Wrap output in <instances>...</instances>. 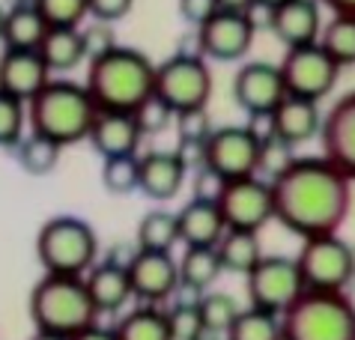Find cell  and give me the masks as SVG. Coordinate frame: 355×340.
Here are the masks:
<instances>
[{
    "label": "cell",
    "mask_w": 355,
    "mask_h": 340,
    "mask_svg": "<svg viewBox=\"0 0 355 340\" xmlns=\"http://www.w3.org/2000/svg\"><path fill=\"white\" fill-rule=\"evenodd\" d=\"M349 182L352 179L325 155L295 158L290 167L269 179L275 221L302 239L338 233L352 203Z\"/></svg>",
    "instance_id": "cell-1"
},
{
    "label": "cell",
    "mask_w": 355,
    "mask_h": 340,
    "mask_svg": "<svg viewBox=\"0 0 355 340\" xmlns=\"http://www.w3.org/2000/svg\"><path fill=\"white\" fill-rule=\"evenodd\" d=\"M155 63L137 48L114 45L111 51L90 60L87 93L98 111H137L153 96Z\"/></svg>",
    "instance_id": "cell-2"
},
{
    "label": "cell",
    "mask_w": 355,
    "mask_h": 340,
    "mask_svg": "<svg viewBox=\"0 0 355 340\" xmlns=\"http://www.w3.org/2000/svg\"><path fill=\"white\" fill-rule=\"evenodd\" d=\"M98 114L93 96L84 84L75 81H51L27 102V123L31 132L45 135L60 146H75L87 141L90 126Z\"/></svg>",
    "instance_id": "cell-3"
},
{
    "label": "cell",
    "mask_w": 355,
    "mask_h": 340,
    "mask_svg": "<svg viewBox=\"0 0 355 340\" xmlns=\"http://www.w3.org/2000/svg\"><path fill=\"white\" fill-rule=\"evenodd\" d=\"M278 316L281 340H355V305L343 289H302Z\"/></svg>",
    "instance_id": "cell-4"
},
{
    "label": "cell",
    "mask_w": 355,
    "mask_h": 340,
    "mask_svg": "<svg viewBox=\"0 0 355 340\" xmlns=\"http://www.w3.org/2000/svg\"><path fill=\"white\" fill-rule=\"evenodd\" d=\"M31 319L42 332H54L72 337L75 332L93 325L98 311L87 293L84 275H51L45 272L42 281L31 289Z\"/></svg>",
    "instance_id": "cell-5"
},
{
    "label": "cell",
    "mask_w": 355,
    "mask_h": 340,
    "mask_svg": "<svg viewBox=\"0 0 355 340\" xmlns=\"http://www.w3.org/2000/svg\"><path fill=\"white\" fill-rule=\"evenodd\" d=\"M98 257L96 230L75 215H57L39 227L36 260L51 275H84Z\"/></svg>",
    "instance_id": "cell-6"
},
{
    "label": "cell",
    "mask_w": 355,
    "mask_h": 340,
    "mask_svg": "<svg viewBox=\"0 0 355 340\" xmlns=\"http://www.w3.org/2000/svg\"><path fill=\"white\" fill-rule=\"evenodd\" d=\"M153 93L173 114L206 108L212 99V72L203 54H173L162 66H155Z\"/></svg>",
    "instance_id": "cell-7"
},
{
    "label": "cell",
    "mask_w": 355,
    "mask_h": 340,
    "mask_svg": "<svg viewBox=\"0 0 355 340\" xmlns=\"http://www.w3.org/2000/svg\"><path fill=\"white\" fill-rule=\"evenodd\" d=\"M304 289H347L355 278V251L338 233L302 239L295 254Z\"/></svg>",
    "instance_id": "cell-8"
},
{
    "label": "cell",
    "mask_w": 355,
    "mask_h": 340,
    "mask_svg": "<svg viewBox=\"0 0 355 340\" xmlns=\"http://www.w3.org/2000/svg\"><path fill=\"white\" fill-rule=\"evenodd\" d=\"M278 69H281L284 87H287L290 96L313 99V102L329 96L340 75V66L322 51L320 42L287 48Z\"/></svg>",
    "instance_id": "cell-9"
},
{
    "label": "cell",
    "mask_w": 355,
    "mask_h": 340,
    "mask_svg": "<svg viewBox=\"0 0 355 340\" xmlns=\"http://www.w3.org/2000/svg\"><path fill=\"white\" fill-rule=\"evenodd\" d=\"M248 298L254 307L281 314L293 305V298L304 289L302 272L295 266V257H260L248 272Z\"/></svg>",
    "instance_id": "cell-10"
},
{
    "label": "cell",
    "mask_w": 355,
    "mask_h": 340,
    "mask_svg": "<svg viewBox=\"0 0 355 340\" xmlns=\"http://www.w3.org/2000/svg\"><path fill=\"white\" fill-rule=\"evenodd\" d=\"M263 132L254 126H224L212 128L206 137V164L218 170L224 179L254 176L260 167Z\"/></svg>",
    "instance_id": "cell-11"
},
{
    "label": "cell",
    "mask_w": 355,
    "mask_h": 340,
    "mask_svg": "<svg viewBox=\"0 0 355 340\" xmlns=\"http://www.w3.org/2000/svg\"><path fill=\"white\" fill-rule=\"evenodd\" d=\"M218 209H221L224 224L230 230H251V233H260V230L275 218L269 179H260V173L227 179L224 192L218 197Z\"/></svg>",
    "instance_id": "cell-12"
},
{
    "label": "cell",
    "mask_w": 355,
    "mask_h": 340,
    "mask_svg": "<svg viewBox=\"0 0 355 340\" xmlns=\"http://www.w3.org/2000/svg\"><path fill=\"white\" fill-rule=\"evenodd\" d=\"M254 36H257V24H254L251 12H233V9H215L203 24H197V48L203 57L221 60H242L251 51Z\"/></svg>",
    "instance_id": "cell-13"
},
{
    "label": "cell",
    "mask_w": 355,
    "mask_h": 340,
    "mask_svg": "<svg viewBox=\"0 0 355 340\" xmlns=\"http://www.w3.org/2000/svg\"><path fill=\"white\" fill-rule=\"evenodd\" d=\"M287 96L281 69L266 60L245 63L233 78V99L251 119H266Z\"/></svg>",
    "instance_id": "cell-14"
},
{
    "label": "cell",
    "mask_w": 355,
    "mask_h": 340,
    "mask_svg": "<svg viewBox=\"0 0 355 340\" xmlns=\"http://www.w3.org/2000/svg\"><path fill=\"white\" fill-rule=\"evenodd\" d=\"M125 272H129L132 296L144 298L150 305L171 298L180 287V263L171 257V251H141L137 248Z\"/></svg>",
    "instance_id": "cell-15"
},
{
    "label": "cell",
    "mask_w": 355,
    "mask_h": 340,
    "mask_svg": "<svg viewBox=\"0 0 355 340\" xmlns=\"http://www.w3.org/2000/svg\"><path fill=\"white\" fill-rule=\"evenodd\" d=\"M320 141L322 155L349 179H355V90L340 96L322 117Z\"/></svg>",
    "instance_id": "cell-16"
},
{
    "label": "cell",
    "mask_w": 355,
    "mask_h": 340,
    "mask_svg": "<svg viewBox=\"0 0 355 340\" xmlns=\"http://www.w3.org/2000/svg\"><path fill=\"white\" fill-rule=\"evenodd\" d=\"M269 30L287 48L311 45L322 30V3L320 0H284L269 9Z\"/></svg>",
    "instance_id": "cell-17"
},
{
    "label": "cell",
    "mask_w": 355,
    "mask_h": 340,
    "mask_svg": "<svg viewBox=\"0 0 355 340\" xmlns=\"http://www.w3.org/2000/svg\"><path fill=\"white\" fill-rule=\"evenodd\" d=\"M45 60L39 57L36 48H3L0 54V90L27 105L31 99L48 84Z\"/></svg>",
    "instance_id": "cell-18"
},
{
    "label": "cell",
    "mask_w": 355,
    "mask_h": 340,
    "mask_svg": "<svg viewBox=\"0 0 355 340\" xmlns=\"http://www.w3.org/2000/svg\"><path fill=\"white\" fill-rule=\"evenodd\" d=\"M269 123V132L266 135H275L281 141H287L290 146H299V144H308L320 135V126H322V111L313 99H302V96H284L278 108L266 117Z\"/></svg>",
    "instance_id": "cell-19"
},
{
    "label": "cell",
    "mask_w": 355,
    "mask_h": 340,
    "mask_svg": "<svg viewBox=\"0 0 355 340\" xmlns=\"http://www.w3.org/2000/svg\"><path fill=\"white\" fill-rule=\"evenodd\" d=\"M87 141L102 158L107 155H132L144 141V132L137 126L132 111H98Z\"/></svg>",
    "instance_id": "cell-20"
},
{
    "label": "cell",
    "mask_w": 355,
    "mask_h": 340,
    "mask_svg": "<svg viewBox=\"0 0 355 340\" xmlns=\"http://www.w3.org/2000/svg\"><path fill=\"white\" fill-rule=\"evenodd\" d=\"M189 179L182 158L176 153H146L137 155V188L150 197L167 203L182 192V182Z\"/></svg>",
    "instance_id": "cell-21"
},
{
    "label": "cell",
    "mask_w": 355,
    "mask_h": 340,
    "mask_svg": "<svg viewBox=\"0 0 355 340\" xmlns=\"http://www.w3.org/2000/svg\"><path fill=\"white\" fill-rule=\"evenodd\" d=\"M84 284L87 293H90L93 305L98 314H116L129 305L132 296V284H129V272L125 266L114 263V260H105V263H93L84 272Z\"/></svg>",
    "instance_id": "cell-22"
},
{
    "label": "cell",
    "mask_w": 355,
    "mask_h": 340,
    "mask_svg": "<svg viewBox=\"0 0 355 340\" xmlns=\"http://www.w3.org/2000/svg\"><path fill=\"white\" fill-rule=\"evenodd\" d=\"M176 227H180V242L185 245H218L227 230L218 203H206V200L194 197L176 212Z\"/></svg>",
    "instance_id": "cell-23"
},
{
    "label": "cell",
    "mask_w": 355,
    "mask_h": 340,
    "mask_svg": "<svg viewBox=\"0 0 355 340\" xmlns=\"http://www.w3.org/2000/svg\"><path fill=\"white\" fill-rule=\"evenodd\" d=\"M36 51L45 60L48 72H72L87 60L81 27H48Z\"/></svg>",
    "instance_id": "cell-24"
},
{
    "label": "cell",
    "mask_w": 355,
    "mask_h": 340,
    "mask_svg": "<svg viewBox=\"0 0 355 340\" xmlns=\"http://www.w3.org/2000/svg\"><path fill=\"white\" fill-rule=\"evenodd\" d=\"M221 275H224V266H221V257L215 251V245H185V254L180 260V284L182 287L206 293Z\"/></svg>",
    "instance_id": "cell-25"
},
{
    "label": "cell",
    "mask_w": 355,
    "mask_h": 340,
    "mask_svg": "<svg viewBox=\"0 0 355 340\" xmlns=\"http://www.w3.org/2000/svg\"><path fill=\"white\" fill-rule=\"evenodd\" d=\"M45 18L39 15L33 3H15L6 9V24H3V42L6 48H39L45 36Z\"/></svg>",
    "instance_id": "cell-26"
},
{
    "label": "cell",
    "mask_w": 355,
    "mask_h": 340,
    "mask_svg": "<svg viewBox=\"0 0 355 340\" xmlns=\"http://www.w3.org/2000/svg\"><path fill=\"white\" fill-rule=\"evenodd\" d=\"M215 251L221 257L224 272H233V275H245L263 257L257 233H251V230H230V227L224 230V236L218 239Z\"/></svg>",
    "instance_id": "cell-27"
},
{
    "label": "cell",
    "mask_w": 355,
    "mask_h": 340,
    "mask_svg": "<svg viewBox=\"0 0 355 340\" xmlns=\"http://www.w3.org/2000/svg\"><path fill=\"white\" fill-rule=\"evenodd\" d=\"M114 334H116V340H173L171 325H167V314L153 305L125 314L120 323H116Z\"/></svg>",
    "instance_id": "cell-28"
},
{
    "label": "cell",
    "mask_w": 355,
    "mask_h": 340,
    "mask_svg": "<svg viewBox=\"0 0 355 340\" xmlns=\"http://www.w3.org/2000/svg\"><path fill=\"white\" fill-rule=\"evenodd\" d=\"M317 42L340 69L355 66V15H331L322 24Z\"/></svg>",
    "instance_id": "cell-29"
},
{
    "label": "cell",
    "mask_w": 355,
    "mask_h": 340,
    "mask_svg": "<svg viewBox=\"0 0 355 340\" xmlns=\"http://www.w3.org/2000/svg\"><path fill=\"white\" fill-rule=\"evenodd\" d=\"M180 242V227H176V212L167 209H153L137 224V248L141 251H171Z\"/></svg>",
    "instance_id": "cell-30"
},
{
    "label": "cell",
    "mask_w": 355,
    "mask_h": 340,
    "mask_svg": "<svg viewBox=\"0 0 355 340\" xmlns=\"http://www.w3.org/2000/svg\"><path fill=\"white\" fill-rule=\"evenodd\" d=\"M227 340H281V316L263 307H248L239 311L227 328Z\"/></svg>",
    "instance_id": "cell-31"
},
{
    "label": "cell",
    "mask_w": 355,
    "mask_h": 340,
    "mask_svg": "<svg viewBox=\"0 0 355 340\" xmlns=\"http://www.w3.org/2000/svg\"><path fill=\"white\" fill-rule=\"evenodd\" d=\"M15 158H18V164H21L31 176H45V173H51V170L57 167V162H60V144H54V141H48L45 135H31V137H24L21 135V141H18L15 146Z\"/></svg>",
    "instance_id": "cell-32"
},
{
    "label": "cell",
    "mask_w": 355,
    "mask_h": 340,
    "mask_svg": "<svg viewBox=\"0 0 355 340\" xmlns=\"http://www.w3.org/2000/svg\"><path fill=\"white\" fill-rule=\"evenodd\" d=\"M102 185L111 194H132L137 188V153L102 158Z\"/></svg>",
    "instance_id": "cell-33"
},
{
    "label": "cell",
    "mask_w": 355,
    "mask_h": 340,
    "mask_svg": "<svg viewBox=\"0 0 355 340\" xmlns=\"http://www.w3.org/2000/svg\"><path fill=\"white\" fill-rule=\"evenodd\" d=\"M197 307H200L206 334H224L227 328H230V323L236 319V314H239L236 298H230L227 293H203Z\"/></svg>",
    "instance_id": "cell-34"
},
{
    "label": "cell",
    "mask_w": 355,
    "mask_h": 340,
    "mask_svg": "<svg viewBox=\"0 0 355 340\" xmlns=\"http://www.w3.org/2000/svg\"><path fill=\"white\" fill-rule=\"evenodd\" d=\"M197 302H200V298H180V302L167 311V325H171L173 340H200L206 334Z\"/></svg>",
    "instance_id": "cell-35"
},
{
    "label": "cell",
    "mask_w": 355,
    "mask_h": 340,
    "mask_svg": "<svg viewBox=\"0 0 355 340\" xmlns=\"http://www.w3.org/2000/svg\"><path fill=\"white\" fill-rule=\"evenodd\" d=\"M27 126V105L21 99L9 96L0 90V146L12 149L24 135Z\"/></svg>",
    "instance_id": "cell-36"
},
{
    "label": "cell",
    "mask_w": 355,
    "mask_h": 340,
    "mask_svg": "<svg viewBox=\"0 0 355 340\" xmlns=\"http://www.w3.org/2000/svg\"><path fill=\"white\" fill-rule=\"evenodd\" d=\"M48 27H81L87 18V0H31Z\"/></svg>",
    "instance_id": "cell-37"
},
{
    "label": "cell",
    "mask_w": 355,
    "mask_h": 340,
    "mask_svg": "<svg viewBox=\"0 0 355 340\" xmlns=\"http://www.w3.org/2000/svg\"><path fill=\"white\" fill-rule=\"evenodd\" d=\"M293 162H295V155H293V146L287 141H281V137H275V135H263L257 173H266L272 179V176H278L284 167H290Z\"/></svg>",
    "instance_id": "cell-38"
},
{
    "label": "cell",
    "mask_w": 355,
    "mask_h": 340,
    "mask_svg": "<svg viewBox=\"0 0 355 340\" xmlns=\"http://www.w3.org/2000/svg\"><path fill=\"white\" fill-rule=\"evenodd\" d=\"M173 117H176V114H173L171 108H167L155 93L135 111V119H137V126H141L144 135H162L164 128L173 123Z\"/></svg>",
    "instance_id": "cell-39"
},
{
    "label": "cell",
    "mask_w": 355,
    "mask_h": 340,
    "mask_svg": "<svg viewBox=\"0 0 355 340\" xmlns=\"http://www.w3.org/2000/svg\"><path fill=\"white\" fill-rule=\"evenodd\" d=\"M81 42H84V54L87 60H93L98 54L111 51V48L116 45V33H114V24L111 22H96L81 27Z\"/></svg>",
    "instance_id": "cell-40"
},
{
    "label": "cell",
    "mask_w": 355,
    "mask_h": 340,
    "mask_svg": "<svg viewBox=\"0 0 355 340\" xmlns=\"http://www.w3.org/2000/svg\"><path fill=\"white\" fill-rule=\"evenodd\" d=\"M227 179L218 173V170H212L209 164L191 170V197L194 200H206V203H218V197L224 192Z\"/></svg>",
    "instance_id": "cell-41"
},
{
    "label": "cell",
    "mask_w": 355,
    "mask_h": 340,
    "mask_svg": "<svg viewBox=\"0 0 355 340\" xmlns=\"http://www.w3.org/2000/svg\"><path fill=\"white\" fill-rule=\"evenodd\" d=\"M176 128H180V137H191V141H206L212 132V123H209V114L206 108H194V111H182L176 114Z\"/></svg>",
    "instance_id": "cell-42"
},
{
    "label": "cell",
    "mask_w": 355,
    "mask_h": 340,
    "mask_svg": "<svg viewBox=\"0 0 355 340\" xmlns=\"http://www.w3.org/2000/svg\"><path fill=\"white\" fill-rule=\"evenodd\" d=\"M132 6H135V0H87V15L96 18V22L116 24L120 18L132 12Z\"/></svg>",
    "instance_id": "cell-43"
},
{
    "label": "cell",
    "mask_w": 355,
    "mask_h": 340,
    "mask_svg": "<svg viewBox=\"0 0 355 340\" xmlns=\"http://www.w3.org/2000/svg\"><path fill=\"white\" fill-rule=\"evenodd\" d=\"M173 153L182 158V164H185V170H189V173L206 164V141H191V137H180V144H176Z\"/></svg>",
    "instance_id": "cell-44"
},
{
    "label": "cell",
    "mask_w": 355,
    "mask_h": 340,
    "mask_svg": "<svg viewBox=\"0 0 355 340\" xmlns=\"http://www.w3.org/2000/svg\"><path fill=\"white\" fill-rule=\"evenodd\" d=\"M215 9H218V0H180V15L189 24H203Z\"/></svg>",
    "instance_id": "cell-45"
},
{
    "label": "cell",
    "mask_w": 355,
    "mask_h": 340,
    "mask_svg": "<svg viewBox=\"0 0 355 340\" xmlns=\"http://www.w3.org/2000/svg\"><path fill=\"white\" fill-rule=\"evenodd\" d=\"M69 340H116V334H114V328H102V325H87V328H81V332H75Z\"/></svg>",
    "instance_id": "cell-46"
},
{
    "label": "cell",
    "mask_w": 355,
    "mask_h": 340,
    "mask_svg": "<svg viewBox=\"0 0 355 340\" xmlns=\"http://www.w3.org/2000/svg\"><path fill=\"white\" fill-rule=\"evenodd\" d=\"M331 9V15H355V0H320Z\"/></svg>",
    "instance_id": "cell-47"
},
{
    "label": "cell",
    "mask_w": 355,
    "mask_h": 340,
    "mask_svg": "<svg viewBox=\"0 0 355 340\" xmlns=\"http://www.w3.org/2000/svg\"><path fill=\"white\" fill-rule=\"evenodd\" d=\"M257 0H218V9H233V12H251Z\"/></svg>",
    "instance_id": "cell-48"
},
{
    "label": "cell",
    "mask_w": 355,
    "mask_h": 340,
    "mask_svg": "<svg viewBox=\"0 0 355 340\" xmlns=\"http://www.w3.org/2000/svg\"><path fill=\"white\" fill-rule=\"evenodd\" d=\"M31 340H69V337H63V334H54V332H42V328H36V334H33Z\"/></svg>",
    "instance_id": "cell-49"
},
{
    "label": "cell",
    "mask_w": 355,
    "mask_h": 340,
    "mask_svg": "<svg viewBox=\"0 0 355 340\" xmlns=\"http://www.w3.org/2000/svg\"><path fill=\"white\" fill-rule=\"evenodd\" d=\"M284 3V0H257V6H266V9H272V6H278Z\"/></svg>",
    "instance_id": "cell-50"
},
{
    "label": "cell",
    "mask_w": 355,
    "mask_h": 340,
    "mask_svg": "<svg viewBox=\"0 0 355 340\" xmlns=\"http://www.w3.org/2000/svg\"><path fill=\"white\" fill-rule=\"evenodd\" d=\"M3 24H6V9L0 6V39H3Z\"/></svg>",
    "instance_id": "cell-51"
},
{
    "label": "cell",
    "mask_w": 355,
    "mask_h": 340,
    "mask_svg": "<svg viewBox=\"0 0 355 340\" xmlns=\"http://www.w3.org/2000/svg\"><path fill=\"white\" fill-rule=\"evenodd\" d=\"M9 3H12V6H15V3H31V0H9Z\"/></svg>",
    "instance_id": "cell-52"
}]
</instances>
